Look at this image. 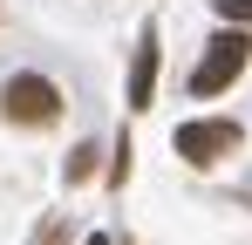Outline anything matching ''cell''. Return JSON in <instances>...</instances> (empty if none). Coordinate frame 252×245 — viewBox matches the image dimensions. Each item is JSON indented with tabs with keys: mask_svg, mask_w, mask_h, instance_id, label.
Here are the masks:
<instances>
[{
	"mask_svg": "<svg viewBox=\"0 0 252 245\" xmlns=\"http://www.w3.org/2000/svg\"><path fill=\"white\" fill-rule=\"evenodd\" d=\"M246 61H252V34L239 28V21H225V28L205 41V61L191 68V95H218V89H232V82L246 75Z\"/></svg>",
	"mask_w": 252,
	"mask_h": 245,
	"instance_id": "obj_1",
	"label": "cell"
},
{
	"mask_svg": "<svg viewBox=\"0 0 252 245\" xmlns=\"http://www.w3.org/2000/svg\"><path fill=\"white\" fill-rule=\"evenodd\" d=\"M0 116L14 122V129H48V122L62 116V89L48 75H7L0 82Z\"/></svg>",
	"mask_w": 252,
	"mask_h": 245,
	"instance_id": "obj_2",
	"label": "cell"
},
{
	"mask_svg": "<svg viewBox=\"0 0 252 245\" xmlns=\"http://www.w3.org/2000/svg\"><path fill=\"white\" fill-rule=\"evenodd\" d=\"M170 150H177L184 163H198V170H205V163H218V157H232V150H239V122H232V116L177 122V129H170Z\"/></svg>",
	"mask_w": 252,
	"mask_h": 245,
	"instance_id": "obj_3",
	"label": "cell"
},
{
	"mask_svg": "<svg viewBox=\"0 0 252 245\" xmlns=\"http://www.w3.org/2000/svg\"><path fill=\"white\" fill-rule=\"evenodd\" d=\"M157 95V28L136 34V61H129V109H150Z\"/></svg>",
	"mask_w": 252,
	"mask_h": 245,
	"instance_id": "obj_4",
	"label": "cell"
},
{
	"mask_svg": "<svg viewBox=\"0 0 252 245\" xmlns=\"http://www.w3.org/2000/svg\"><path fill=\"white\" fill-rule=\"evenodd\" d=\"M89 170H95V143H82V150H75V157H68V184H82Z\"/></svg>",
	"mask_w": 252,
	"mask_h": 245,
	"instance_id": "obj_5",
	"label": "cell"
},
{
	"mask_svg": "<svg viewBox=\"0 0 252 245\" xmlns=\"http://www.w3.org/2000/svg\"><path fill=\"white\" fill-rule=\"evenodd\" d=\"M218 21H239V28H252V0H218Z\"/></svg>",
	"mask_w": 252,
	"mask_h": 245,
	"instance_id": "obj_6",
	"label": "cell"
},
{
	"mask_svg": "<svg viewBox=\"0 0 252 245\" xmlns=\"http://www.w3.org/2000/svg\"><path fill=\"white\" fill-rule=\"evenodd\" d=\"M82 245H109V239H102V232H95V239H82Z\"/></svg>",
	"mask_w": 252,
	"mask_h": 245,
	"instance_id": "obj_7",
	"label": "cell"
},
{
	"mask_svg": "<svg viewBox=\"0 0 252 245\" xmlns=\"http://www.w3.org/2000/svg\"><path fill=\"white\" fill-rule=\"evenodd\" d=\"M123 245H129V239H123Z\"/></svg>",
	"mask_w": 252,
	"mask_h": 245,
	"instance_id": "obj_8",
	"label": "cell"
}]
</instances>
